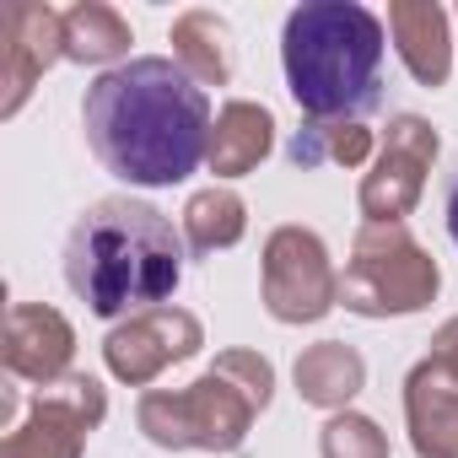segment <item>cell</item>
<instances>
[{
	"instance_id": "ac0fdd59",
	"label": "cell",
	"mask_w": 458,
	"mask_h": 458,
	"mask_svg": "<svg viewBox=\"0 0 458 458\" xmlns=\"http://www.w3.org/2000/svg\"><path fill=\"white\" fill-rule=\"evenodd\" d=\"M130 49V22L103 6V0H81V6L65 12V60L81 65H108Z\"/></svg>"
},
{
	"instance_id": "8fae6325",
	"label": "cell",
	"mask_w": 458,
	"mask_h": 458,
	"mask_svg": "<svg viewBox=\"0 0 458 458\" xmlns=\"http://www.w3.org/2000/svg\"><path fill=\"white\" fill-rule=\"evenodd\" d=\"M71 351H76V335H71L65 313H55L44 302H17L6 313V367H12V377L55 388L71 367Z\"/></svg>"
},
{
	"instance_id": "30bf717a",
	"label": "cell",
	"mask_w": 458,
	"mask_h": 458,
	"mask_svg": "<svg viewBox=\"0 0 458 458\" xmlns=\"http://www.w3.org/2000/svg\"><path fill=\"white\" fill-rule=\"evenodd\" d=\"M55 60H65V12L38 6V0H17L0 12V87H6L0 114L12 119Z\"/></svg>"
},
{
	"instance_id": "7402d4cb",
	"label": "cell",
	"mask_w": 458,
	"mask_h": 458,
	"mask_svg": "<svg viewBox=\"0 0 458 458\" xmlns=\"http://www.w3.org/2000/svg\"><path fill=\"white\" fill-rule=\"evenodd\" d=\"M431 361L458 383V318H447V324L437 329V340H431Z\"/></svg>"
},
{
	"instance_id": "7a4b0ae2",
	"label": "cell",
	"mask_w": 458,
	"mask_h": 458,
	"mask_svg": "<svg viewBox=\"0 0 458 458\" xmlns=\"http://www.w3.org/2000/svg\"><path fill=\"white\" fill-rule=\"evenodd\" d=\"M65 281L98 318L167 308L183 281V238L173 221L130 194L87 205L65 238Z\"/></svg>"
},
{
	"instance_id": "8992f818",
	"label": "cell",
	"mask_w": 458,
	"mask_h": 458,
	"mask_svg": "<svg viewBox=\"0 0 458 458\" xmlns=\"http://www.w3.org/2000/svg\"><path fill=\"white\" fill-rule=\"evenodd\" d=\"M265 308L281 324H318L340 302V276L308 226H276L265 243Z\"/></svg>"
},
{
	"instance_id": "9c48e42d",
	"label": "cell",
	"mask_w": 458,
	"mask_h": 458,
	"mask_svg": "<svg viewBox=\"0 0 458 458\" xmlns=\"http://www.w3.org/2000/svg\"><path fill=\"white\" fill-rule=\"evenodd\" d=\"M199 345H205V329H199L194 313H183V308H151V313H135L130 324H119L103 340V356H108V372L119 383L146 388L157 372H167L173 361H189Z\"/></svg>"
},
{
	"instance_id": "277c9868",
	"label": "cell",
	"mask_w": 458,
	"mask_h": 458,
	"mask_svg": "<svg viewBox=\"0 0 458 458\" xmlns=\"http://www.w3.org/2000/svg\"><path fill=\"white\" fill-rule=\"evenodd\" d=\"M437 259L410 238L404 221H367L356 233L351 265L340 270V302L361 318L420 313L437 297Z\"/></svg>"
},
{
	"instance_id": "ffe728a7",
	"label": "cell",
	"mask_w": 458,
	"mask_h": 458,
	"mask_svg": "<svg viewBox=\"0 0 458 458\" xmlns=\"http://www.w3.org/2000/svg\"><path fill=\"white\" fill-rule=\"evenodd\" d=\"M318 453L324 458H388V437L367 415L340 410V415H329V426L318 437Z\"/></svg>"
},
{
	"instance_id": "52a82bcc",
	"label": "cell",
	"mask_w": 458,
	"mask_h": 458,
	"mask_svg": "<svg viewBox=\"0 0 458 458\" xmlns=\"http://www.w3.org/2000/svg\"><path fill=\"white\" fill-rule=\"evenodd\" d=\"M103 415H108V394L98 377H60L55 388H38L28 420L6 431L0 458H81Z\"/></svg>"
},
{
	"instance_id": "7c38bea8",
	"label": "cell",
	"mask_w": 458,
	"mask_h": 458,
	"mask_svg": "<svg viewBox=\"0 0 458 458\" xmlns=\"http://www.w3.org/2000/svg\"><path fill=\"white\" fill-rule=\"evenodd\" d=\"M404 420L420 458H458V383L431 356L404 377Z\"/></svg>"
},
{
	"instance_id": "5b68a950",
	"label": "cell",
	"mask_w": 458,
	"mask_h": 458,
	"mask_svg": "<svg viewBox=\"0 0 458 458\" xmlns=\"http://www.w3.org/2000/svg\"><path fill=\"white\" fill-rule=\"evenodd\" d=\"M259 404L233 388L216 367L194 377L189 388H151L140 399V431L157 447H205V453H238Z\"/></svg>"
},
{
	"instance_id": "ba28073f",
	"label": "cell",
	"mask_w": 458,
	"mask_h": 458,
	"mask_svg": "<svg viewBox=\"0 0 458 458\" xmlns=\"http://www.w3.org/2000/svg\"><path fill=\"white\" fill-rule=\"evenodd\" d=\"M437 130L420 119V114H394L388 119V135H383V151L372 162V173L361 178V210L367 221H404L426 189V173L437 162Z\"/></svg>"
},
{
	"instance_id": "9a60e30c",
	"label": "cell",
	"mask_w": 458,
	"mask_h": 458,
	"mask_svg": "<svg viewBox=\"0 0 458 458\" xmlns=\"http://www.w3.org/2000/svg\"><path fill=\"white\" fill-rule=\"evenodd\" d=\"M361 383H367V361L345 340H324L297 356V394L318 410H345L361 394Z\"/></svg>"
},
{
	"instance_id": "5bb4252c",
	"label": "cell",
	"mask_w": 458,
	"mask_h": 458,
	"mask_svg": "<svg viewBox=\"0 0 458 458\" xmlns=\"http://www.w3.org/2000/svg\"><path fill=\"white\" fill-rule=\"evenodd\" d=\"M270 146H276V119H270V108L238 98V103H226V108L216 114L205 162H210L216 178H243V173H254V167L270 157Z\"/></svg>"
},
{
	"instance_id": "e0dca14e",
	"label": "cell",
	"mask_w": 458,
	"mask_h": 458,
	"mask_svg": "<svg viewBox=\"0 0 458 458\" xmlns=\"http://www.w3.org/2000/svg\"><path fill=\"white\" fill-rule=\"evenodd\" d=\"M249 226V205L233 189H199L183 205V243L189 254H216V249H233Z\"/></svg>"
},
{
	"instance_id": "44dd1931",
	"label": "cell",
	"mask_w": 458,
	"mask_h": 458,
	"mask_svg": "<svg viewBox=\"0 0 458 458\" xmlns=\"http://www.w3.org/2000/svg\"><path fill=\"white\" fill-rule=\"evenodd\" d=\"M216 372L233 383V388H243L259 410H265L270 394H276V367H270L259 351H221V356H216Z\"/></svg>"
},
{
	"instance_id": "6da1fadb",
	"label": "cell",
	"mask_w": 458,
	"mask_h": 458,
	"mask_svg": "<svg viewBox=\"0 0 458 458\" xmlns=\"http://www.w3.org/2000/svg\"><path fill=\"white\" fill-rule=\"evenodd\" d=\"M81 124L92 157L135 189L183 183L205 162L216 130L205 87L162 55L103 71L81 98Z\"/></svg>"
},
{
	"instance_id": "4fadbf2b",
	"label": "cell",
	"mask_w": 458,
	"mask_h": 458,
	"mask_svg": "<svg viewBox=\"0 0 458 458\" xmlns=\"http://www.w3.org/2000/svg\"><path fill=\"white\" fill-rule=\"evenodd\" d=\"M388 33L399 44L404 71L420 87H442L453 71V44H447V12L437 0H394L388 6Z\"/></svg>"
},
{
	"instance_id": "2e32d148",
	"label": "cell",
	"mask_w": 458,
	"mask_h": 458,
	"mask_svg": "<svg viewBox=\"0 0 458 458\" xmlns=\"http://www.w3.org/2000/svg\"><path fill=\"white\" fill-rule=\"evenodd\" d=\"M173 60L199 87H226L233 81V28L216 12H183L173 22Z\"/></svg>"
},
{
	"instance_id": "603a6c76",
	"label": "cell",
	"mask_w": 458,
	"mask_h": 458,
	"mask_svg": "<svg viewBox=\"0 0 458 458\" xmlns=\"http://www.w3.org/2000/svg\"><path fill=\"white\" fill-rule=\"evenodd\" d=\"M442 221H447V238L458 243V167H453L447 183H442Z\"/></svg>"
},
{
	"instance_id": "3957f363",
	"label": "cell",
	"mask_w": 458,
	"mask_h": 458,
	"mask_svg": "<svg viewBox=\"0 0 458 458\" xmlns=\"http://www.w3.org/2000/svg\"><path fill=\"white\" fill-rule=\"evenodd\" d=\"M383 22L356 0H308L286 17L281 60L313 124H361L383 108Z\"/></svg>"
},
{
	"instance_id": "d6986e66",
	"label": "cell",
	"mask_w": 458,
	"mask_h": 458,
	"mask_svg": "<svg viewBox=\"0 0 458 458\" xmlns=\"http://www.w3.org/2000/svg\"><path fill=\"white\" fill-rule=\"evenodd\" d=\"M372 151V130L361 124H302L286 146V157L297 167H324V162H340V167H361Z\"/></svg>"
}]
</instances>
